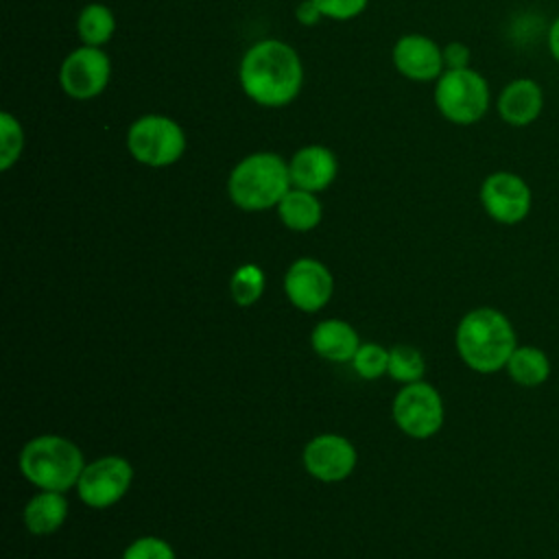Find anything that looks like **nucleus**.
<instances>
[{"instance_id": "23", "label": "nucleus", "mask_w": 559, "mask_h": 559, "mask_svg": "<svg viewBox=\"0 0 559 559\" xmlns=\"http://www.w3.org/2000/svg\"><path fill=\"white\" fill-rule=\"evenodd\" d=\"M22 148H24V129L20 120L13 114L2 111L0 114V168L9 170L20 159Z\"/></svg>"}, {"instance_id": "7", "label": "nucleus", "mask_w": 559, "mask_h": 559, "mask_svg": "<svg viewBox=\"0 0 559 559\" xmlns=\"http://www.w3.org/2000/svg\"><path fill=\"white\" fill-rule=\"evenodd\" d=\"M393 419L404 435L413 439H428L443 426V400L439 391L424 380L404 384L393 400Z\"/></svg>"}, {"instance_id": "24", "label": "nucleus", "mask_w": 559, "mask_h": 559, "mask_svg": "<svg viewBox=\"0 0 559 559\" xmlns=\"http://www.w3.org/2000/svg\"><path fill=\"white\" fill-rule=\"evenodd\" d=\"M352 367L362 380H378L389 369V349L378 343H360L352 358Z\"/></svg>"}, {"instance_id": "27", "label": "nucleus", "mask_w": 559, "mask_h": 559, "mask_svg": "<svg viewBox=\"0 0 559 559\" xmlns=\"http://www.w3.org/2000/svg\"><path fill=\"white\" fill-rule=\"evenodd\" d=\"M443 63H445V70L469 68V48L463 41H450L443 48Z\"/></svg>"}, {"instance_id": "9", "label": "nucleus", "mask_w": 559, "mask_h": 559, "mask_svg": "<svg viewBox=\"0 0 559 559\" xmlns=\"http://www.w3.org/2000/svg\"><path fill=\"white\" fill-rule=\"evenodd\" d=\"M480 205L487 216L500 225L522 223L533 207L531 186L511 170H496L480 183Z\"/></svg>"}, {"instance_id": "11", "label": "nucleus", "mask_w": 559, "mask_h": 559, "mask_svg": "<svg viewBox=\"0 0 559 559\" xmlns=\"http://www.w3.org/2000/svg\"><path fill=\"white\" fill-rule=\"evenodd\" d=\"M284 290L297 310L317 312L330 301L334 293V277L323 262L314 258H299L284 275Z\"/></svg>"}, {"instance_id": "3", "label": "nucleus", "mask_w": 559, "mask_h": 559, "mask_svg": "<svg viewBox=\"0 0 559 559\" xmlns=\"http://www.w3.org/2000/svg\"><path fill=\"white\" fill-rule=\"evenodd\" d=\"M290 188L288 162L271 151L242 157L227 177V194L231 203L245 212L277 207Z\"/></svg>"}, {"instance_id": "15", "label": "nucleus", "mask_w": 559, "mask_h": 559, "mask_svg": "<svg viewBox=\"0 0 559 559\" xmlns=\"http://www.w3.org/2000/svg\"><path fill=\"white\" fill-rule=\"evenodd\" d=\"M293 188H301L308 192L325 190L338 173L336 155L321 144L301 146L288 162Z\"/></svg>"}, {"instance_id": "4", "label": "nucleus", "mask_w": 559, "mask_h": 559, "mask_svg": "<svg viewBox=\"0 0 559 559\" xmlns=\"http://www.w3.org/2000/svg\"><path fill=\"white\" fill-rule=\"evenodd\" d=\"M17 465L31 485L66 493L70 487H76L85 461L74 441L61 435H39L24 443Z\"/></svg>"}, {"instance_id": "12", "label": "nucleus", "mask_w": 559, "mask_h": 559, "mask_svg": "<svg viewBox=\"0 0 559 559\" xmlns=\"http://www.w3.org/2000/svg\"><path fill=\"white\" fill-rule=\"evenodd\" d=\"M356 461V448L341 435H319L304 448V467L321 483L345 480L354 472Z\"/></svg>"}, {"instance_id": "26", "label": "nucleus", "mask_w": 559, "mask_h": 559, "mask_svg": "<svg viewBox=\"0 0 559 559\" xmlns=\"http://www.w3.org/2000/svg\"><path fill=\"white\" fill-rule=\"evenodd\" d=\"M312 2L319 7L323 17H330L336 22H345L360 15L369 4V0H312Z\"/></svg>"}, {"instance_id": "19", "label": "nucleus", "mask_w": 559, "mask_h": 559, "mask_svg": "<svg viewBox=\"0 0 559 559\" xmlns=\"http://www.w3.org/2000/svg\"><path fill=\"white\" fill-rule=\"evenodd\" d=\"M507 371L520 386H539L550 376V360L539 347L518 345L507 362Z\"/></svg>"}, {"instance_id": "20", "label": "nucleus", "mask_w": 559, "mask_h": 559, "mask_svg": "<svg viewBox=\"0 0 559 559\" xmlns=\"http://www.w3.org/2000/svg\"><path fill=\"white\" fill-rule=\"evenodd\" d=\"M76 31H79L81 44L100 48L116 33V17L109 7L100 4V2H92V4L83 7V11L79 13Z\"/></svg>"}, {"instance_id": "2", "label": "nucleus", "mask_w": 559, "mask_h": 559, "mask_svg": "<svg viewBox=\"0 0 559 559\" xmlns=\"http://www.w3.org/2000/svg\"><path fill=\"white\" fill-rule=\"evenodd\" d=\"M454 343L461 360L469 369L493 373L507 367L518 347V336L511 321L500 310L483 306L469 310L459 321Z\"/></svg>"}, {"instance_id": "22", "label": "nucleus", "mask_w": 559, "mask_h": 559, "mask_svg": "<svg viewBox=\"0 0 559 559\" xmlns=\"http://www.w3.org/2000/svg\"><path fill=\"white\" fill-rule=\"evenodd\" d=\"M264 293V273L258 264H242L229 277V295L231 299L247 308L253 306Z\"/></svg>"}, {"instance_id": "13", "label": "nucleus", "mask_w": 559, "mask_h": 559, "mask_svg": "<svg viewBox=\"0 0 559 559\" xmlns=\"http://www.w3.org/2000/svg\"><path fill=\"white\" fill-rule=\"evenodd\" d=\"M393 66L411 81H437L445 72L443 48L428 35H404L393 46Z\"/></svg>"}, {"instance_id": "21", "label": "nucleus", "mask_w": 559, "mask_h": 559, "mask_svg": "<svg viewBox=\"0 0 559 559\" xmlns=\"http://www.w3.org/2000/svg\"><path fill=\"white\" fill-rule=\"evenodd\" d=\"M426 371L424 356L413 345H395L389 349V369L386 373L402 384L419 382Z\"/></svg>"}, {"instance_id": "6", "label": "nucleus", "mask_w": 559, "mask_h": 559, "mask_svg": "<svg viewBox=\"0 0 559 559\" xmlns=\"http://www.w3.org/2000/svg\"><path fill=\"white\" fill-rule=\"evenodd\" d=\"M131 157L151 168H164L181 159L186 133L177 120L162 114H146L131 122L127 131Z\"/></svg>"}, {"instance_id": "10", "label": "nucleus", "mask_w": 559, "mask_h": 559, "mask_svg": "<svg viewBox=\"0 0 559 559\" xmlns=\"http://www.w3.org/2000/svg\"><path fill=\"white\" fill-rule=\"evenodd\" d=\"M111 76L109 57L96 48L81 44L72 50L61 68H59V85L61 90L76 100H87L105 92Z\"/></svg>"}, {"instance_id": "16", "label": "nucleus", "mask_w": 559, "mask_h": 559, "mask_svg": "<svg viewBox=\"0 0 559 559\" xmlns=\"http://www.w3.org/2000/svg\"><path fill=\"white\" fill-rule=\"evenodd\" d=\"M312 349L332 362H352L360 347L356 330L343 319L319 321L310 334Z\"/></svg>"}, {"instance_id": "25", "label": "nucleus", "mask_w": 559, "mask_h": 559, "mask_svg": "<svg viewBox=\"0 0 559 559\" xmlns=\"http://www.w3.org/2000/svg\"><path fill=\"white\" fill-rule=\"evenodd\" d=\"M120 559H177L175 555V548L162 539V537H155V535H144V537H138L133 539Z\"/></svg>"}, {"instance_id": "8", "label": "nucleus", "mask_w": 559, "mask_h": 559, "mask_svg": "<svg viewBox=\"0 0 559 559\" xmlns=\"http://www.w3.org/2000/svg\"><path fill=\"white\" fill-rule=\"evenodd\" d=\"M131 480V463L124 456L109 454L85 463L76 483V493L83 504L92 509H107L127 496Z\"/></svg>"}, {"instance_id": "14", "label": "nucleus", "mask_w": 559, "mask_h": 559, "mask_svg": "<svg viewBox=\"0 0 559 559\" xmlns=\"http://www.w3.org/2000/svg\"><path fill=\"white\" fill-rule=\"evenodd\" d=\"M498 116L509 127L522 129L533 124L544 109V90L535 79L520 76L509 81L498 94Z\"/></svg>"}, {"instance_id": "5", "label": "nucleus", "mask_w": 559, "mask_h": 559, "mask_svg": "<svg viewBox=\"0 0 559 559\" xmlns=\"http://www.w3.org/2000/svg\"><path fill=\"white\" fill-rule=\"evenodd\" d=\"M491 103V92L487 79L472 70H445L437 79L435 105L439 114L459 127H469L483 120Z\"/></svg>"}, {"instance_id": "28", "label": "nucleus", "mask_w": 559, "mask_h": 559, "mask_svg": "<svg viewBox=\"0 0 559 559\" xmlns=\"http://www.w3.org/2000/svg\"><path fill=\"white\" fill-rule=\"evenodd\" d=\"M295 17H297V22H301L304 26H314L323 15H321L319 7H317L312 0H304V2L297 4Z\"/></svg>"}, {"instance_id": "1", "label": "nucleus", "mask_w": 559, "mask_h": 559, "mask_svg": "<svg viewBox=\"0 0 559 559\" xmlns=\"http://www.w3.org/2000/svg\"><path fill=\"white\" fill-rule=\"evenodd\" d=\"M238 81L253 103L271 109L286 107L301 92L304 66L290 44L262 39L242 55Z\"/></svg>"}, {"instance_id": "29", "label": "nucleus", "mask_w": 559, "mask_h": 559, "mask_svg": "<svg viewBox=\"0 0 559 559\" xmlns=\"http://www.w3.org/2000/svg\"><path fill=\"white\" fill-rule=\"evenodd\" d=\"M546 44H548V50H550L552 59L559 63V15L552 20V24H550V28H548Z\"/></svg>"}, {"instance_id": "17", "label": "nucleus", "mask_w": 559, "mask_h": 559, "mask_svg": "<svg viewBox=\"0 0 559 559\" xmlns=\"http://www.w3.org/2000/svg\"><path fill=\"white\" fill-rule=\"evenodd\" d=\"M68 518V500L61 491H39L24 507V524L31 535L48 537L57 533Z\"/></svg>"}, {"instance_id": "18", "label": "nucleus", "mask_w": 559, "mask_h": 559, "mask_svg": "<svg viewBox=\"0 0 559 559\" xmlns=\"http://www.w3.org/2000/svg\"><path fill=\"white\" fill-rule=\"evenodd\" d=\"M277 216L293 231H310L321 223L323 207L314 192L290 188L277 203Z\"/></svg>"}]
</instances>
